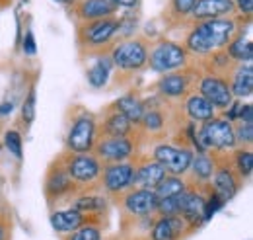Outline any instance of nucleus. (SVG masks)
I'll return each instance as SVG.
<instances>
[{"instance_id":"22","label":"nucleus","mask_w":253,"mask_h":240,"mask_svg":"<svg viewBox=\"0 0 253 240\" xmlns=\"http://www.w3.org/2000/svg\"><path fill=\"white\" fill-rule=\"evenodd\" d=\"M86 223V213H80L76 209L57 211L51 215V225L57 233H72L84 227Z\"/></svg>"},{"instance_id":"9","label":"nucleus","mask_w":253,"mask_h":240,"mask_svg":"<svg viewBox=\"0 0 253 240\" xmlns=\"http://www.w3.org/2000/svg\"><path fill=\"white\" fill-rule=\"evenodd\" d=\"M154 160L160 162L168 174H173V176H181L185 172H189L191 162H193V152L189 149H177L173 145H168V143H162L158 145L154 152H152Z\"/></svg>"},{"instance_id":"23","label":"nucleus","mask_w":253,"mask_h":240,"mask_svg":"<svg viewBox=\"0 0 253 240\" xmlns=\"http://www.w3.org/2000/svg\"><path fill=\"white\" fill-rule=\"evenodd\" d=\"M132 127L134 125L126 120L121 112H117V110L111 108V112L103 120L101 131H103V137H130Z\"/></svg>"},{"instance_id":"3","label":"nucleus","mask_w":253,"mask_h":240,"mask_svg":"<svg viewBox=\"0 0 253 240\" xmlns=\"http://www.w3.org/2000/svg\"><path fill=\"white\" fill-rule=\"evenodd\" d=\"M95 139H97V123L95 118L84 108H78L74 114H72V121L68 125V131H66V150L68 152H76V154H82V152H92L95 145Z\"/></svg>"},{"instance_id":"16","label":"nucleus","mask_w":253,"mask_h":240,"mask_svg":"<svg viewBox=\"0 0 253 240\" xmlns=\"http://www.w3.org/2000/svg\"><path fill=\"white\" fill-rule=\"evenodd\" d=\"M211 181H212V193L216 197H220L224 203L228 199H232L238 193V187H240L238 176H236V172L230 166L214 168V174H212Z\"/></svg>"},{"instance_id":"19","label":"nucleus","mask_w":253,"mask_h":240,"mask_svg":"<svg viewBox=\"0 0 253 240\" xmlns=\"http://www.w3.org/2000/svg\"><path fill=\"white\" fill-rule=\"evenodd\" d=\"M191 88V78L187 72H168L158 80V90L166 98H183Z\"/></svg>"},{"instance_id":"4","label":"nucleus","mask_w":253,"mask_h":240,"mask_svg":"<svg viewBox=\"0 0 253 240\" xmlns=\"http://www.w3.org/2000/svg\"><path fill=\"white\" fill-rule=\"evenodd\" d=\"M189 60V51L169 39H160L158 43L148 49V60L146 64H150L152 70L168 74V72H175L179 68H185Z\"/></svg>"},{"instance_id":"25","label":"nucleus","mask_w":253,"mask_h":240,"mask_svg":"<svg viewBox=\"0 0 253 240\" xmlns=\"http://www.w3.org/2000/svg\"><path fill=\"white\" fill-rule=\"evenodd\" d=\"M111 108L117 110V112H121L132 125H140L142 114H144V106H142V102L138 98H134V96H123Z\"/></svg>"},{"instance_id":"33","label":"nucleus","mask_w":253,"mask_h":240,"mask_svg":"<svg viewBox=\"0 0 253 240\" xmlns=\"http://www.w3.org/2000/svg\"><path fill=\"white\" fill-rule=\"evenodd\" d=\"M37 96H35V86H30V90H28V96H26V100H24V104H22V121H24V125L26 127H30L35 120V104H37V100H35Z\"/></svg>"},{"instance_id":"6","label":"nucleus","mask_w":253,"mask_h":240,"mask_svg":"<svg viewBox=\"0 0 253 240\" xmlns=\"http://www.w3.org/2000/svg\"><path fill=\"white\" fill-rule=\"evenodd\" d=\"M197 139L201 147L212 152H226L236 149V135H234V123L220 118H212L211 121L201 123V129L197 131Z\"/></svg>"},{"instance_id":"14","label":"nucleus","mask_w":253,"mask_h":240,"mask_svg":"<svg viewBox=\"0 0 253 240\" xmlns=\"http://www.w3.org/2000/svg\"><path fill=\"white\" fill-rule=\"evenodd\" d=\"M158 205V197L154 189L134 187V191L125 195V209L134 217H150Z\"/></svg>"},{"instance_id":"18","label":"nucleus","mask_w":253,"mask_h":240,"mask_svg":"<svg viewBox=\"0 0 253 240\" xmlns=\"http://www.w3.org/2000/svg\"><path fill=\"white\" fill-rule=\"evenodd\" d=\"M230 92L234 98H250L253 92V66L252 62H240L236 68H232L230 76Z\"/></svg>"},{"instance_id":"1","label":"nucleus","mask_w":253,"mask_h":240,"mask_svg":"<svg viewBox=\"0 0 253 240\" xmlns=\"http://www.w3.org/2000/svg\"><path fill=\"white\" fill-rule=\"evenodd\" d=\"M240 26H242V22H238L236 16L197 22L187 33L183 47L189 51V55L207 57L211 53L226 49V45L232 41L236 31L240 30Z\"/></svg>"},{"instance_id":"8","label":"nucleus","mask_w":253,"mask_h":240,"mask_svg":"<svg viewBox=\"0 0 253 240\" xmlns=\"http://www.w3.org/2000/svg\"><path fill=\"white\" fill-rule=\"evenodd\" d=\"M134 141L130 137H99L95 139L94 152L99 160L107 162H125L134 154Z\"/></svg>"},{"instance_id":"31","label":"nucleus","mask_w":253,"mask_h":240,"mask_svg":"<svg viewBox=\"0 0 253 240\" xmlns=\"http://www.w3.org/2000/svg\"><path fill=\"white\" fill-rule=\"evenodd\" d=\"M238 178H250L252 176V170H253V154L250 149H240L236 150L234 154V168Z\"/></svg>"},{"instance_id":"17","label":"nucleus","mask_w":253,"mask_h":240,"mask_svg":"<svg viewBox=\"0 0 253 240\" xmlns=\"http://www.w3.org/2000/svg\"><path fill=\"white\" fill-rule=\"evenodd\" d=\"M166 174H168L166 168L156 160L142 162L140 166H134L132 185L134 187H142V189H154L160 181L166 178Z\"/></svg>"},{"instance_id":"7","label":"nucleus","mask_w":253,"mask_h":240,"mask_svg":"<svg viewBox=\"0 0 253 240\" xmlns=\"http://www.w3.org/2000/svg\"><path fill=\"white\" fill-rule=\"evenodd\" d=\"M109 57L113 62V68H119L123 72H136L148 60V45L140 37L123 39L121 43L113 45Z\"/></svg>"},{"instance_id":"39","label":"nucleus","mask_w":253,"mask_h":240,"mask_svg":"<svg viewBox=\"0 0 253 240\" xmlns=\"http://www.w3.org/2000/svg\"><path fill=\"white\" fill-rule=\"evenodd\" d=\"M117 8H125V10H134L138 6L140 0H111Z\"/></svg>"},{"instance_id":"21","label":"nucleus","mask_w":253,"mask_h":240,"mask_svg":"<svg viewBox=\"0 0 253 240\" xmlns=\"http://www.w3.org/2000/svg\"><path fill=\"white\" fill-rule=\"evenodd\" d=\"M185 112H187L189 120L197 121V123H205V121H211L212 118H216L214 106L207 98H203L199 92L187 96V100H185Z\"/></svg>"},{"instance_id":"20","label":"nucleus","mask_w":253,"mask_h":240,"mask_svg":"<svg viewBox=\"0 0 253 240\" xmlns=\"http://www.w3.org/2000/svg\"><path fill=\"white\" fill-rule=\"evenodd\" d=\"M185 221L179 215L160 217L152 229V240H177L185 231Z\"/></svg>"},{"instance_id":"35","label":"nucleus","mask_w":253,"mask_h":240,"mask_svg":"<svg viewBox=\"0 0 253 240\" xmlns=\"http://www.w3.org/2000/svg\"><path fill=\"white\" fill-rule=\"evenodd\" d=\"M234 8H236V14H238L242 20L252 22L253 0H234Z\"/></svg>"},{"instance_id":"36","label":"nucleus","mask_w":253,"mask_h":240,"mask_svg":"<svg viewBox=\"0 0 253 240\" xmlns=\"http://www.w3.org/2000/svg\"><path fill=\"white\" fill-rule=\"evenodd\" d=\"M70 240H101V235L95 227H80Z\"/></svg>"},{"instance_id":"42","label":"nucleus","mask_w":253,"mask_h":240,"mask_svg":"<svg viewBox=\"0 0 253 240\" xmlns=\"http://www.w3.org/2000/svg\"><path fill=\"white\" fill-rule=\"evenodd\" d=\"M57 2H63V4H66V6H70L74 0H57Z\"/></svg>"},{"instance_id":"2","label":"nucleus","mask_w":253,"mask_h":240,"mask_svg":"<svg viewBox=\"0 0 253 240\" xmlns=\"http://www.w3.org/2000/svg\"><path fill=\"white\" fill-rule=\"evenodd\" d=\"M117 30H119V18L117 16L76 24L78 47L82 51L101 55V51H105L107 47L113 49V43L117 39Z\"/></svg>"},{"instance_id":"27","label":"nucleus","mask_w":253,"mask_h":240,"mask_svg":"<svg viewBox=\"0 0 253 240\" xmlns=\"http://www.w3.org/2000/svg\"><path fill=\"white\" fill-rule=\"evenodd\" d=\"M195 4H197V0H168L166 10H164V18H168L171 22L189 20Z\"/></svg>"},{"instance_id":"5","label":"nucleus","mask_w":253,"mask_h":240,"mask_svg":"<svg viewBox=\"0 0 253 240\" xmlns=\"http://www.w3.org/2000/svg\"><path fill=\"white\" fill-rule=\"evenodd\" d=\"M63 162L64 168L70 176V180L74 181L76 187H86L92 185L99 180L101 176V160L95 156L94 152H63Z\"/></svg>"},{"instance_id":"24","label":"nucleus","mask_w":253,"mask_h":240,"mask_svg":"<svg viewBox=\"0 0 253 240\" xmlns=\"http://www.w3.org/2000/svg\"><path fill=\"white\" fill-rule=\"evenodd\" d=\"M111 68H113V62H111V57L107 55H99L97 60L88 68V82L92 88H103L107 84V78L111 74Z\"/></svg>"},{"instance_id":"11","label":"nucleus","mask_w":253,"mask_h":240,"mask_svg":"<svg viewBox=\"0 0 253 240\" xmlns=\"http://www.w3.org/2000/svg\"><path fill=\"white\" fill-rule=\"evenodd\" d=\"M117 10L119 8L111 0H74L70 4V12H72L76 24L117 16Z\"/></svg>"},{"instance_id":"41","label":"nucleus","mask_w":253,"mask_h":240,"mask_svg":"<svg viewBox=\"0 0 253 240\" xmlns=\"http://www.w3.org/2000/svg\"><path fill=\"white\" fill-rule=\"evenodd\" d=\"M6 239V231H4V225H0V240Z\"/></svg>"},{"instance_id":"26","label":"nucleus","mask_w":253,"mask_h":240,"mask_svg":"<svg viewBox=\"0 0 253 240\" xmlns=\"http://www.w3.org/2000/svg\"><path fill=\"white\" fill-rule=\"evenodd\" d=\"M214 158L209 156L207 152H199L197 156H193V162H191V172L195 174V178L199 181H211L212 174H214Z\"/></svg>"},{"instance_id":"15","label":"nucleus","mask_w":253,"mask_h":240,"mask_svg":"<svg viewBox=\"0 0 253 240\" xmlns=\"http://www.w3.org/2000/svg\"><path fill=\"white\" fill-rule=\"evenodd\" d=\"M226 55L230 57L232 62H252L253 59V47L252 37H250V24L240 26L232 41L226 45Z\"/></svg>"},{"instance_id":"38","label":"nucleus","mask_w":253,"mask_h":240,"mask_svg":"<svg viewBox=\"0 0 253 240\" xmlns=\"http://www.w3.org/2000/svg\"><path fill=\"white\" fill-rule=\"evenodd\" d=\"M238 120L242 121V123H252V121H253V106H252V104L240 106V112H238Z\"/></svg>"},{"instance_id":"30","label":"nucleus","mask_w":253,"mask_h":240,"mask_svg":"<svg viewBox=\"0 0 253 240\" xmlns=\"http://www.w3.org/2000/svg\"><path fill=\"white\" fill-rule=\"evenodd\" d=\"M76 211L80 213H101L107 207V199L101 197V195H80L74 199V205H72Z\"/></svg>"},{"instance_id":"13","label":"nucleus","mask_w":253,"mask_h":240,"mask_svg":"<svg viewBox=\"0 0 253 240\" xmlns=\"http://www.w3.org/2000/svg\"><path fill=\"white\" fill-rule=\"evenodd\" d=\"M76 189L74 181L70 180L66 168H64L63 156H59L47 170V176H45V195L49 199H59L66 193H72Z\"/></svg>"},{"instance_id":"37","label":"nucleus","mask_w":253,"mask_h":240,"mask_svg":"<svg viewBox=\"0 0 253 240\" xmlns=\"http://www.w3.org/2000/svg\"><path fill=\"white\" fill-rule=\"evenodd\" d=\"M24 53L33 57L37 53V43H35V37H33V31L28 28L26 30V35H24Z\"/></svg>"},{"instance_id":"29","label":"nucleus","mask_w":253,"mask_h":240,"mask_svg":"<svg viewBox=\"0 0 253 240\" xmlns=\"http://www.w3.org/2000/svg\"><path fill=\"white\" fill-rule=\"evenodd\" d=\"M144 106V114H142V120H140V125L150 131V133H160L166 125V120H164V114L160 112L156 106H150V104H142Z\"/></svg>"},{"instance_id":"10","label":"nucleus","mask_w":253,"mask_h":240,"mask_svg":"<svg viewBox=\"0 0 253 240\" xmlns=\"http://www.w3.org/2000/svg\"><path fill=\"white\" fill-rule=\"evenodd\" d=\"M199 94L203 98H207L214 110H228L234 102V96L230 92V86H228V80L224 76H218V74H207L199 80Z\"/></svg>"},{"instance_id":"28","label":"nucleus","mask_w":253,"mask_h":240,"mask_svg":"<svg viewBox=\"0 0 253 240\" xmlns=\"http://www.w3.org/2000/svg\"><path fill=\"white\" fill-rule=\"evenodd\" d=\"M187 189V183L181 180L179 176H173V174H166V178L160 181L158 185L154 187V193L158 199L164 197H173V195H179Z\"/></svg>"},{"instance_id":"12","label":"nucleus","mask_w":253,"mask_h":240,"mask_svg":"<svg viewBox=\"0 0 253 240\" xmlns=\"http://www.w3.org/2000/svg\"><path fill=\"white\" fill-rule=\"evenodd\" d=\"M101 181L103 187L111 193L117 191H125L126 187L132 185L134 178V164L130 162H107L105 166H101Z\"/></svg>"},{"instance_id":"34","label":"nucleus","mask_w":253,"mask_h":240,"mask_svg":"<svg viewBox=\"0 0 253 240\" xmlns=\"http://www.w3.org/2000/svg\"><path fill=\"white\" fill-rule=\"evenodd\" d=\"M234 135H236V143H242L246 147H252L253 143V125L252 123H238L234 127Z\"/></svg>"},{"instance_id":"32","label":"nucleus","mask_w":253,"mask_h":240,"mask_svg":"<svg viewBox=\"0 0 253 240\" xmlns=\"http://www.w3.org/2000/svg\"><path fill=\"white\" fill-rule=\"evenodd\" d=\"M4 147L8 149L10 154H14L18 160H22V156H24V143H22V135L16 129H8L4 133Z\"/></svg>"},{"instance_id":"40","label":"nucleus","mask_w":253,"mask_h":240,"mask_svg":"<svg viewBox=\"0 0 253 240\" xmlns=\"http://www.w3.org/2000/svg\"><path fill=\"white\" fill-rule=\"evenodd\" d=\"M12 110H14V104H12V102H2V104H0V118L10 116Z\"/></svg>"}]
</instances>
